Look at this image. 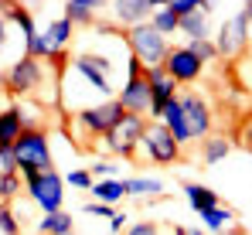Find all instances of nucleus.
<instances>
[{"label": "nucleus", "mask_w": 252, "mask_h": 235, "mask_svg": "<svg viewBox=\"0 0 252 235\" xmlns=\"http://www.w3.org/2000/svg\"><path fill=\"white\" fill-rule=\"evenodd\" d=\"M205 3H208V0H170V3H164V7H167L177 21H184V17H191V14H198V10H205Z\"/></svg>", "instance_id": "obj_27"}, {"label": "nucleus", "mask_w": 252, "mask_h": 235, "mask_svg": "<svg viewBox=\"0 0 252 235\" xmlns=\"http://www.w3.org/2000/svg\"><path fill=\"white\" fill-rule=\"evenodd\" d=\"M188 235H208L205 229H188Z\"/></svg>", "instance_id": "obj_40"}, {"label": "nucleus", "mask_w": 252, "mask_h": 235, "mask_svg": "<svg viewBox=\"0 0 252 235\" xmlns=\"http://www.w3.org/2000/svg\"><path fill=\"white\" fill-rule=\"evenodd\" d=\"M184 154V147L170 136V130L160 123V119H150L147 123V133H143V140H140V160L143 164H150V167H170V164H177Z\"/></svg>", "instance_id": "obj_2"}, {"label": "nucleus", "mask_w": 252, "mask_h": 235, "mask_svg": "<svg viewBox=\"0 0 252 235\" xmlns=\"http://www.w3.org/2000/svg\"><path fill=\"white\" fill-rule=\"evenodd\" d=\"M3 17H7L10 24H17V28H21L24 44L38 38V24H34V14H31L28 7H21V3H3Z\"/></svg>", "instance_id": "obj_19"}, {"label": "nucleus", "mask_w": 252, "mask_h": 235, "mask_svg": "<svg viewBox=\"0 0 252 235\" xmlns=\"http://www.w3.org/2000/svg\"><path fill=\"white\" fill-rule=\"evenodd\" d=\"M170 235H188V229L184 225H170Z\"/></svg>", "instance_id": "obj_39"}, {"label": "nucleus", "mask_w": 252, "mask_h": 235, "mask_svg": "<svg viewBox=\"0 0 252 235\" xmlns=\"http://www.w3.org/2000/svg\"><path fill=\"white\" fill-rule=\"evenodd\" d=\"M21 191H24V181H21V174H17V170L0 174V201H3V204H10Z\"/></svg>", "instance_id": "obj_26"}, {"label": "nucleus", "mask_w": 252, "mask_h": 235, "mask_svg": "<svg viewBox=\"0 0 252 235\" xmlns=\"http://www.w3.org/2000/svg\"><path fill=\"white\" fill-rule=\"evenodd\" d=\"M44 82V65L31 55H21L10 62V68L3 72V85L10 96H31L34 89H41Z\"/></svg>", "instance_id": "obj_9"}, {"label": "nucleus", "mask_w": 252, "mask_h": 235, "mask_svg": "<svg viewBox=\"0 0 252 235\" xmlns=\"http://www.w3.org/2000/svg\"><path fill=\"white\" fill-rule=\"evenodd\" d=\"M17 170V157H14V143H0V174Z\"/></svg>", "instance_id": "obj_33"}, {"label": "nucleus", "mask_w": 252, "mask_h": 235, "mask_svg": "<svg viewBox=\"0 0 252 235\" xmlns=\"http://www.w3.org/2000/svg\"><path fill=\"white\" fill-rule=\"evenodd\" d=\"M24 191L28 198L41 208L44 215H55V211H65V177L58 170H44V174H34L24 181Z\"/></svg>", "instance_id": "obj_7"}, {"label": "nucleus", "mask_w": 252, "mask_h": 235, "mask_svg": "<svg viewBox=\"0 0 252 235\" xmlns=\"http://www.w3.org/2000/svg\"><path fill=\"white\" fill-rule=\"evenodd\" d=\"M126 195L129 198H160L164 195V181L160 177H150V174H133V177H126Z\"/></svg>", "instance_id": "obj_20"}, {"label": "nucleus", "mask_w": 252, "mask_h": 235, "mask_svg": "<svg viewBox=\"0 0 252 235\" xmlns=\"http://www.w3.org/2000/svg\"><path fill=\"white\" fill-rule=\"evenodd\" d=\"M123 106L116 102V99H106V102H95V106H82V109H75L72 119H75V126L82 130L89 140H102L120 119H123Z\"/></svg>", "instance_id": "obj_6"}, {"label": "nucleus", "mask_w": 252, "mask_h": 235, "mask_svg": "<svg viewBox=\"0 0 252 235\" xmlns=\"http://www.w3.org/2000/svg\"><path fill=\"white\" fill-rule=\"evenodd\" d=\"M154 10H157L154 0H116V3H109V14L123 31L136 28V24H147L154 17Z\"/></svg>", "instance_id": "obj_12"}, {"label": "nucleus", "mask_w": 252, "mask_h": 235, "mask_svg": "<svg viewBox=\"0 0 252 235\" xmlns=\"http://www.w3.org/2000/svg\"><path fill=\"white\" fill-rule=\"evenodd\" d=\"M116 102L123 106L126 113H133V116H147L150 113V85H147V78H126L123 89L116 92Z\"/></svg>", "instance_id": "obj_13"}, {"label": "nucleus", "mask_w": 252, "mask_h": 235, "mask_svg": "<svg viewBox=\"0 0 252 235\" xmlns=\"http://www.w3.org/2000/svg\"><path fill=\"white\" fill-rule=\"evenodd\" d=\"M7 48V17H3V3H0V51Z\"/></svg>", "instance_id": "obj_36"}, {"label": "nucleus", "mask_w": 252, "mask_h": 235, "mask_svg": "<svg viewBox=\"0 0 252 235\" xmlns=\"http://www.w3.org/2000/svg\"><path fill=\"white\" fill-rule=\"evenodd\" d=\"M242 143H246V150L252 154V119L246 123V130H242Z\"/></svg>", "instance_id": "obj_37"}, {"label": "nucleus", "mask_w": 252, "mask_h": 235, "mask_svg": "<svg viewBox=\"0 0 252 235\" xmlns=\"http://www.w3.org/2000/svg\"><path fill=\"white\" fill-rule=\"evenodd\" d=\"M65 184H72L75 191H92L95 177L89 174V167H75V170H68V174H65Z\"/></svg>", "instance_id": "obj_28"}, {"label": "nucleus", "mask_w": 252, "mask_h": 235, "mask_svg": "<svg viewBox=\"0 0 252 235\" xmlns=\"http://www.w3.org/2000/svg\"><path fill=\"white\" fill-rule=\"evenodd\" d=\"M181 191H184V198H188L191 211H198V215H205V211H211V208H218V204H221L218 191L208 188V184H198V181H184V184H181Z\"/></svg>", "instance_id": "obj_14"}, {"label": "nucleus", "mask_w": 252, "mask_h": 235, "mask_svg": "<svg viewBox=\"0 0 252 235\" xmlns=\"http://www.w3.org/2000/svg\"><path fill=\"white\" fill-rule=\"evenodd\" d=\"M228 154H232V136H225V133H211L208 140H201L198 160L208 167V164H221Z\"/></svg>", "instance_id": "obj_17"}, {"label": "nucleus", "mask_w": 252, "mask_h": 235, "mask_svg": "<svg viewBox=\"0 0 252 235\" xmlns=\"http://www.w3.org/2000/svg\"><path fill=\"white\" fill-rule=\"evenodd\" d=\"M14 157H17V174L21 181L44 174V170H55V160H51V140H48V130L34 126V130H24L14 143Z\"/></svg>", "instance_id": "obj_1"}, {"label": "nucleus", "mask_w": 252, "mask_h": 235, "mask_svg": "<svg viewBox=\"0 0 252 235\" xmlns=\"http://www.w3.org/2000/svg\"><path fill=\"white\" fill-rule=\"evenodd\" d=\"M28 130L24 123V106L21 102H10L0 109V143H17V136Z\"/></svg>", "instance_id": "obj_15"}, {"label": "nucleus", "mask_w": 252, "mask_h": 235, "mask_svg": "<svg viewBox=\"0 0 252 235\" xmlns=\"http://www.w3.org/2000/svg\"><path fill=\"white\" fill-rule=\"evenodd\" d=\"M126 235H170V229L164 232V225H160V222H150V218H143V222H133V225L126 229Z\"/></svg>", "instance_id": "obj_31"}, {"label": "nucleus", "mask_w": 252, "mask_h": 235, "mask_svg": "<svg viewBox=\"0 0 252 235\" xmlns=\"http://www.w3.org/2000/svg\"><path fill=\"white\" fill-rule=\"evenodd\" d=\"M177 17L170 14L164 3H157V10H154V17H150V28L157 31V34H164V38H170V34H177Z\"/></svg>", "instance_id": "obj_25"}, {"label": "nucleus", "mask_w": 252, "mask_h": 235, "mask_svg": "<svg viewBox=\"0 0 252 235\" xmlns=\"http://www.w3.org/2000/svg\"><path fill=\"white\" fill-rule=\"evenodd\" d=\"M123 229H126V211H123V208H116V215L109 218V232H113V235H120Z\"/></svg>", "instance_id": "obj_35"}, {"label": "nucleus", "mask_w": 252, "mask_h": 235, "mask_svg": "<svg viewBox=\"0 0 252 235\" xmlns=\"http://www.w3.org/2000/svg\"><path fill=\"white\" fill-rule=\"evenodd\" d=\"M89 195L95 198V201H102V204H113L116 208L126 198V184H123V177H106V181H95Z\"/></svg>", "instance_id": "obj_21"}, {"label": "nucleus", "mask_w": 252, "mask_h": 235, "mask_svg": "<svg viewBox=\"0 0 252 235\" xmlns=\"http://www.w3.org/2000/svg\"><path fill=\"white\" fill-rule=\"evenodd\" d=\"M123 41H126V48H129V55H133L143 68H157V65L167 62L170 41L164 38V34H157V31L150 28V21L123 31Z\"/></svg>", "instance_id": "obj_4"}, {"label": "nucleus", "mask_w": 252, "mask_h": 235, "mask_svg": "<svg viewBox=\"0 0 252 235\" xmlns=\"http://www.w3.org/2000/svg\"><path fill=\"white\" fill-rule=\"evenodd\" d=\"M164 68H167V75L177 85H191V82H198V78L205 75V62H198V55L188 44H170Z\"/></svg>", "instance_id": "obj_11"}, {"label": "nucleus", "mask_w": 252, "mask_h": 235, "mask_svg": "<svg viewBox=\"0 0 252 235\" xmlns=\"http://www.w3.org/2000/svg\"><path fill=\"white\" fill-rule=\"evenodd\" d=\"M188 48L198 55V62H215L218 58V48H215V38H205V41H188Z\"/></svg>", "instance_id": "obj_29"}, {"label": "nucleus", "mask_w": 252, "mask_h": 235, "mask_svg": "<svg viewBox=\"0 0 252 235\" xmlns=\"http://www.w3.org/2000/svg\"><path fill=\"white\" fill-rule=\"evenodd\" d=\"M147 116H133V113H123V119L102 136V150L109 157H120V160H136L140 154V140L147 133Z\"/></svg>", "instance_id": "obj_3"}, {"label": "nucleus", "mask_w": 252, "mask_h": 235, "mask_svg": "<svg viewBox=\"0 0 252 235\" xmlns=\"http://www.w3.org/2000/svg\"><path fill=\"white\" fill-rule=\"evenodd\" d=\"M116 164L113 160H92V167H89V174L95 177V181H106V177H116Z\"/></svg>", "instance_id": "obj_32"}, {"label": "nucleus", "mask_w": 252, "mask_h": 235, "mask_svg": "<svg viewBox=\"0 0 252 235\" xmlns=\"http://www.w3.org/2000/svg\"><path fill=\"white\" fill-rule=\"evenodd\" d=\"M242 14H246V21H249V31H252V0H249V3H242Z\"/></svg>", "instance_id": "obj_38"}, {"label": "nucleus", "mask_w": 252, "mask_h": 235, "mask_svg": "<svg viewBox=\"0 0 252 235\" xmlns=\"http://www.w3.org/2000/svg\"><path fill=\"white\" fill-rule=\"evenodd\" d=\"M174 109H177V116L184 119V130H188L191 143L194 140H208L215 133V113H211L208 99L201 92H177Z\"/></svg>", "instance_id": "obj_5"}, {"label": "nucleus", "mask_w": 252, "mask_h": 235, "mask_svg": "<svg viewBox=\"0 0 252 235\" xmlns=\"http://www.w3.org/2000/svg\"><path fill=\"white\" fill-rule=\"evenodd\" d=\"M38 235H75V222H72L68 211L41 215V222H38Z\"/></svg>", "instance_id": "obj_23"}, {"label": "nucleus", "mask_w": 252, "mask_h": 235, "mask_svg": "<svg viewBox=\"0 0 252 235\" xmlns=\"http://www.w3.org/2000/svg\"><path fill=\"white\" fill-rule=\"evenodd\" d=\"M82 211L85 215H95V218H113V215H116V208H113V204H102V201H85Z\"/></svg>", "instance_id": "obj_34"}, {"label": "nucleus", "mask_w": 252, "mask_h": 235, "mask_svg": "<svg viewBox=\"0 0 252 235\" xmlns=\"http://www.w3.org/2000/svg\"><path fill=\"white\" fill-rule=\"evenodd\" d=\"M48 44H51V51L58 55V51H68V44H72V34H75V28H72V21H65V17H55V21H48L41 31Z\"/></svg>", "instance_id": "obj_18"}, {"label": "nucleus", "mask_w": 252, "mask_h": 235, "mask_svg": "<svg viewBox=\"0 0 252 235\" xmlns=\"http://www.w3.org/2000/svg\"><path fill=\"white\" fill-rule=\"evenodd\" d=\"M0 232L3 235H21V225H17V211L10 204L0 201Z\"/></svg>", "instance_id": "obj_30"}, {"label": "nucleus", "mask_w": 252, "mask_h": 235, "mask_svg": "<svg viewBox=\"0 0 252 235\" xmlns=\"http://www.w3.org/2000/svg\"><path fill=\"white\" fill-rule=\"evenodd\" d=\"M252 41V31H249V21L242 10H235L232 17L221 21L218 34H215V48H218V58H242L246 48Z\"/></svg>", "instance_id": "obj_8"}, {"label": "nucleus", "mask_w": 252, "mask_h": 235, "mask_svg": "<svg viewBox=\"0 0 252 235\" xmlns=\"http://www.w3.org/2000/svg\"><path fill=\"white\" fill-rule=\"evenodd\" d=\"M99 0H68L65 3V21H72V28H79V24H92L95 21V14H99Z\"/></svg>", "instance_id": "obj_22"}, {"label": "nucleus", "mask_w": 252, "mask_h": 235, "mask_svg": "<svg viewBox=\"0 0 252 235\" xmlns=\"http://www.w3.org/2000/svg\"><path fill=\"white\" fill-rule=\"evenodd\" d=\"M232 208H225V204H218V208H211V211H205L201 215V229L205 232H228V225H232Z\"/></svg>", "instance_id": "obj_24"}, {"label": "nucleus", "mask_w": 252, "mask_h": 235, "mask_svg": "<svg viewBox=\"0 0 252 235\" xmlns=\"http://www.w3.org/2000/svg\"><path fill=\"white\" fill-rule=\"evenodd\" d=\"M211 10H215V3H205V10H198V14H191V17H184V21L177 24V34H184L188 41L211 38Z\"/></svg>", "instance_id": "obj_16"}, {"label": "nucleus", "mask_w": 252, "mask_h": 235, "mask_svg": "<svg viewBox=\"0 0 252 235\" xmlns=\"http://www.w3.org/2000/svg\"><path fill=\"white\" fill-rule=\"evenodd\" d=\"M72 75L85 78L89 89H92L102 102H106V99H116V96H113V92H116V89H113V78H109V72L99 65V58H95L92 51H82V55L72 58Z\"/></svg>", "instance_id": "obj_10"}]
</instances>
